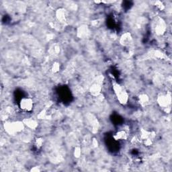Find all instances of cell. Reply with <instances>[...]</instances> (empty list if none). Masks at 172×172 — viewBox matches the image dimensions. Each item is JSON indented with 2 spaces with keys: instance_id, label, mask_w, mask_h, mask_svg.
<instances>
[{
  "instance_id": "cell-1",
  "label": "cell",
  "mask_w": 172,
  "mask_h": 172,
  "mask_svg": "<svg viewBox=\"0 0 172 172\" xmlns=\"http://www.w3.org/2000/svg\"><path fill=\"white\" fill-rule=\"evenodd\" d=\"M113 90H114L118 100L120 102V103L122 104H126L127 103L128 100V95L122 86L117 83H114L113 84Z\"/></svg>"
},
{
  "instance_id": "cell-5",
  "label": "cell",
  "mask_w": 172,
  "mask_h": 172,
  "mask_svg": "<svg viewBox=\"0 0 172 172\" xmlns=\"http://www.w3.org/2000/svg\"><path fill=\"white\" fill-rule=\"evenodd\" d=\"M101 90H102V87H101L100 84L96 83H94V84L91 85V87H90V91L92 96H98L99 95V93H100V92H101Z\"/></svg>"
},
{
  "instance_id": "cell-2",
  "label": "cell",
  "mask_w": 172,
  "mask_h": 172,
  "mask_svg": "<svg viewBox=\"0 0 172 172\" xmlns=\"http://www.w3.org/2000/svg\"><path fill=\"white\" fill-rule=\"evenodd\" d=\"M5 130L10 134H15L22 131L24 128V122H6L4 125Z\"/></svg>"
},
{
  "instance_id": "cell-10",
  "label": "cell",
  "mask_w": 172,
  "mask_h": 172,
  "mask_svg": "<svg viewBox=\"0 0 172 172\" xmlns=\"http://www.w3.org/2000/svg\"><path fill=\"white\" fill-rule=\"evenodd\" d=\"M139 102L142 106H146L149 102V96L146 94H141L139 97Z\"/></svg>"
},
{
  "instance_id": "cell-12",
  "label": "cell",
  "mask_w": 172,
  "mask_h": 172,
  "mask_svg": "<svg viewBox=\"0 0 172 172\" xmlns=\"http://www.w3.org/2000/svg\"><path fill=\"white\" fill-rule=\"evenodd\" d=\"M60 69V65L57 63H55L53 65V71L54 72H57Z\"/></svg>"
},
{
  "instance_id": "cell-8",
  "label": "cell",
  "mask_w": 172,
  "mask_h": 172,
  "mask_svg": "<svg viewBox=\"0 0 172 172\" xmlns=\"http://www.w3.org/2000/svg\"><path fill=\"white\" fill-rule=\"evenodd\" d=\"M132 41V36L130 33H125L123 34L120 39V43L124 46L128 45Z\"/></svg>"
},
{
  "instance_id": "cell-11",
  "label": "cell",
  "mask_w": 172,
  "mask_h": 172,
  "mask_svg": "<svg viewBox=\"0 0 172 172\" xmlns=\"http://www.w3.org/2000/svg\"><path fill=\"white\" fill-rule=\"evenodd\" d=\"M56 18H58V20L61 22H63L66 20V16L65 12L62 9L59 10L56 12Z\"/></svg>"
},
{
  "instance_id": "cell-7",
  "label": "cell",
  "mask_w": 172,
  "mask_h": 172,
  "mask_svg": "<svg viewBox=\"0 0 172 172\" xmlns=\"http://www.w3.org/2000/svg\"><path fill=\"white\" fill-rule=\"evenodd\" d=\"M165 30V24L163 21H159L157 25L155 26V32L158 34H162Z\"/></svg>"
},
{
  "instance_id": "cell-9",
  "label": "cell",
  "mask_w": 172,
  "mask_h": 172,
  "mask_svg": "<svg viewBox=\"0 0 172 172\" xmlns=\"http://www.w3.org/2000/svg\"><path fill=\"white\" fill-rule=\"evenodd\" d=\"M113 137L116 141H118V140H126L128 138V134L125 130H120L118 131Z\"/></svg>"
},
{
  "instance_id": "cell-3",
  "label": "cell",
  "mask_w": 172,
  "mask_h": 172,
  "mask_svg": "<svg viewBox=\"0 0 172 172\" xmlns=\"http://www.w3.org/2000/svg\"><path fill=\"white\" fill-rule=\"evenodd\" d=\"M34 102L30 98H23L20 102V108L25 112H30L33 108Z\"/></svg>"
},
{
  "instance_id": "cell-13",
  "label": "cell",
  "mask_w": 172,
  "mask_h": 172,
  "mask_svg": "<svg viewBox=\"0 0 172 172\" xmlns=\"http://www.w3.org/2000/svg\"><path fill=\"white\" fill-rule=\"evenodd\" d=\"M42 139H37L36 141V145L38 148H40L42 145Z\"/></svg>"
},
{
  "instance_id": "cell-6",
  "label": "cell",
  "mask_w": 172,
  "mask_h": 172,
  "mask_svg": "<svg viewBox=\"0 0 172 172\" xmlns=\"http://www.w3.org/2000/svg\"><path fill=\"white\" fill-rule=\"evenodd\" d=\"M23 122L24 125H26L28 128L31 129H35L38 126V122L35 120L32 119V118L24 119Z\"/></svg>"
},
{
  "instance_id": "cell-14",
  "label": "cell",
  "mask_w": 172,
  "mask_h": 172,
  "mask_svg": "<svg viewBox=\"0 0 172 172\" xmlns=\"http://www.w3.org/2000/svg\"><path fill=\"white\" fill-rule=\"evenodd\" d=\"M81 155V149L79 147H76L75 149V156L76 157H79Z\"/></svg>"
},
{
  "instance_id": "cell-4",
  "label": "cell",
  "mask_w": 172,
  "mask_h": 172,
  "mask_svg": "<svg viewBox=\"0 0 172 172\" xmlns=\"http://www.w3.org/2000/svg\"><path fill=\"white\" fill-rule=\"evenodd\" d=\"M157 102L163 108H167L168 105L171 104V95L170 94H164L159 96Z\"/></svg>"
}]
</instances>
